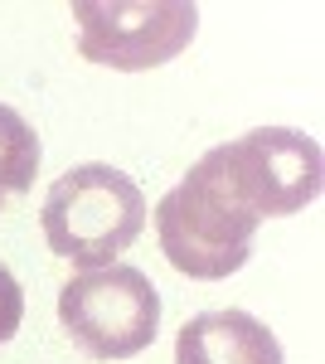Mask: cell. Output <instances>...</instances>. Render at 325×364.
<instances>
[{
  "instance_id": "obj_7",
  "label": "cell",
  "mask_w": 325,
  "mask_h": 364,
  "mask_svg": "<svg viewBox=\"0 0 325 364\" xmlns=\"http://www.w3.org/2000/svg\"><path fill=\"white\" fill-rule=\"evenodd\" d=\"M39 161H44L39 132H34L15 107H5V102H0V209H5V204H15V199L34 185Z\"/></svg>"
},
{
  "instance_id": "obj_8",
  "label": "cell",
  "mask_w": 325,
  "mask_h": 364,
  "mask_svg": "<svg viewBox=\"0 0 325 364\" xmlns=\"http://www.w3.org/2000/svg\"><path fill=\"white\" fill-rule=\"evenodd\" d=\"M20 321H25V287H20L15 272L0 262V345H5V340H15Z\"/></svg>"
},
{
  "instance_id": "obj_3",
  "label": "cell",
  "mask_w": 325,
  "mask_h": 364,
  "mask_svg": "<svg viewBox=\"0 0 325 364\" xmlns=\"http://www.w3.org/2000/svg\"><path fill=\"white\" fill-rule=\"evenodd\" d=\"M58 321L82 355L102 364L141 355L161 331V291L141 267L112 262L78 272L58 291Z\"/></svg>"
},
{
  "instance_id": "obj_1",
  "label": "cell",
  "mask_w": 325,
  "mask_h": 364,
  "mask_svg": "<svg viewBox=\"0 0 325 364\" xmlns=\"http://www.w3.org/2000/svg\"><path fill=\"white\" fill-rule=\"evenodd\" d=\"M257 214L243 204V195L223 180L214 151L199 156V166L156 204V233H161L165 262L185 277L223 282L252 257Z\"/></svg>"
},
{
  "instance_id": "obj_6",
  "label": "cell",
  "mask_w": 325,
  "mask_h": 364,
  "mask_svg": "<svg viewBox=\"0 0 325 364\" xmlns=\"http://www.w3.org/2000/svg\"><path fill=\"white\" fill-rule=\"evenodd\" d=\"M175 364H287V355L257 316L199 311L175 336Z\"/></svg>"
},
{
  "instance_id": "obj_2",
  "label": "cell",
  "mask_w": 325,
  "mask_h": 364,
  "mask_svg": "<svg viewBox=\"0 0 325 364\" xmlns=\"http://www.w3.org/2000/svg\"><path fill=\"white\" fill-rule=\"evenodd\" d=\"M44 238L49 248L82 272L112 267L117 252H127L146 228V195L127 170L102 161L73 166L58 175L44 195Z\"/></svg>"
},
{
  "instance_id": "obj_4",
  "label": "cell",
  "mask_w": 325,
  "mask_h": 364,
  "mask_svg": "<svg viewBox=\"0 0 325 364\" xmlns=\"http://www.w3.org/2000/svg\"><path fill=\"white\" fill-rule=\"evenodd\" d=\"M73 25L87 63L146 73L190 49L199 10L190 0H73Z\"/></svg>"
},
{
  "instance_id": "obj_5",
  "label": "cell",
  "mask_w": 325,
  "mask_h": 364,
  "mask_svg": "<svg viewBox=\"0 0 325 364\" xmlns=\"http://www.w3.org/2000/svg\"><path fill=\"white\" fill-rule=\"evenodd\" d=\"M214 161L257 219L301 214L306 204L321 199L325 185L321 141L292 132V127H262L238 141H223V146H214Z\"/></svg>"
}]
</instances>
